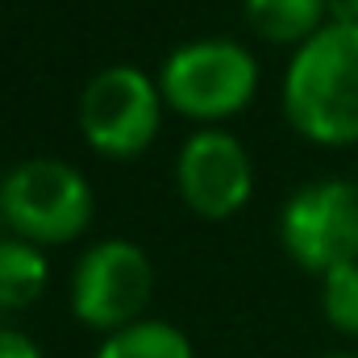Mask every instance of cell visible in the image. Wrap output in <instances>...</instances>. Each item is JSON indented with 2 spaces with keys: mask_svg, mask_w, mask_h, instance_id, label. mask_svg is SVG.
<instances>
[{
  "mask_svg": "<svg viewBox=\"0 0 358 358\" xmlns=\"http://www.w3.org/2000/svg\"><path fill=\"white\" fill-rule=\"evenodd\" d=\"M155 296V263L129 238H100L76 259L67 300L71 317L96 334H117L146 317Z\"/></svg>",
  "mask_w": 358,
  "mask_h": 358,
  "instance_id": "5b68a950",
  "label": "cell"
},
{
  "mask_svg": "<svg viewBox=\"0 0 358 358\" xmlns=\"http://www.w3.org/2000/svg\"><path fill=\"white\" fill-rule=\"evenodd\" d=\"M321 313L342 338H358V263L321 275Z\"/></svg>",
  "mask_w": 358,
  "mask_h": 358,
  "instance_id": "8fae6325",
  "label": "cell"
},
{
  "mask_svg": "<svg viewBox=\"0 0 358 358\" xmlns=\"http://www.w3.org/2000/svg\"><path fill=\"white\" fill-rule=\"evenodd\" d=\"M179 200L204 221L238 217L255 196V163L238 134L208 125L196 129L176 155Z\"/></svg>",
  "mask_w": 358,
  "mask_h": 358,
  "instance_id": "52a82bcc",
  "label": "cell"
},
{
  "mask_svg": "<svg viewBox=\"0 0 358 358\" xmlns=\"http://www.w3.org/2000/svg\"><path fill=\"white\" fill-rule=\"evenodd\" d=\"M246 25L271 46H304L329 25L325 0H242Z\"/></svg>",
  "mask_w": 358,
  "mask_h": 358,
  "instance_id": "ba28073f",
  "label": "cell"
},
{
  "mask_svg": "<svg viewBox=\"0 0 358 358\" xmlns=\"http://www.w3.org/2000/svg\"><path fill=\"white\" fill-rule=\"evenodd\" d=\"M279 242L308 275L358 263V183L329 176L296 187L279 213Z\"/></svg>",
  "mask_w": 358,
  "mask_h": 358,
  "instance_id": "8992f818",
  "label": "cell"
},
{
  "mask_svg": "<svg viewBox=\"0 0 358 358\" xmlns=\"http://www.w3.org/2000/svg\"><path fill=\"white\" fill-rule=\"evenodd\" d=\"M163 108L167 100L159 92V76H146L134 63H108L84 84L76 121L96 155L138 159L159 138Z\"/></svg>",
  "mask_w": 358,
  "mask_h": 358,
  "instance_id": "277c9868",
  "label": "cell"
},
{
  "mask_svg": "<svg viewBox=\"0 0 358 358\" xmlns=\"http://www.w3.org/2000/svg\"><path fill=\"white\" fill-rule=\"evenodd\" d=\"M0 358H42L38 342L21 329H0Z\"/></svg>",
  "mask_w": 358,
  "mask_h": 358,
  "instance_id": "7c38bea8",
  "label": "cell"
},
{
  "mask_svg": "<svg viewBox=\"0 0 358 358\" xmlns=\"http://www.w3.org/2000/svg\"><path fill=\"white\" fill-rule=\"evenodd\" d=\"M159 92L200 129L225 125L259 96V59L238 38H192L163 59Z\"/></svg>",
  "mask_w": 358,
  "mask_h": 358,
  "instance_id": "7a4b0ae2",
  "label": "cell"
},
{
  "mask_svg": "<svg viewBox=\"0 0 358 358\" xmlns=\"http://www.w3.org/2000/svg\"><path fill=\"white\" fill-rule=\"evenodd\" d=\"M321 358H358V355H346V350H334V355H321Z\"/></svg>",
  "mask_w": 358,
  "mask_h": 358,
  "instance_id": "5bb4252c",
  "label": "cell"
},
{
  "mask_svg": "<svg viewBox=\"0 0 358 358\" xmlns=\"http://www.w3.org/2000/svg\"><path fill=\"white\" fill-rule=\"evenodd\" d=\"M92 358H196V350L179 325L159 321V317H142V321L108 334Z\"/></svg>",
  "mask_w": 358,
  "mask_h": 358,
  "instance_id": "9c48e42d",
  "label": "cell"
},
{
  "mask_svg": "<svg viewBox=\"0 0 358 358\" xmlns=\"http://www.w3.org/2000/svg\"><path fill=\"white\" fill-rule=\"evenodd\" d=\"M50 283L46 250L21 238H0V308L34 304Z\"/></svg>",
  "mask_w": 358,
  "mask_h": 358,
  "instance_id": "30bf717a",
  "label": "cell"
},
{
  "mask_svg": "<svg viewBox=\"0 0 358 358\" xmlns=\"http://www.w3.org/2000/svg\"><path fill=\"white\" fill-rule=\"evenodd\" d=\"M283 117L313 146H358V25L329 21L283 67Z\"/></svg>",
  "mask_w": 358,
  "mask_h": 358,
  "instance_id": "6da1fadb",
  "label": "cell"
},
{
  "mask_svg": "<svg viewBox=\"0 0 358 358\" xmlns=\"http://www.w3.org/2000/svg\"><path fill=\"white\" fill-rule=\"evenodd\" d=\"M96 192L63 159H25L0 179V217L13 238L34 246H67L92 225Z\"/></svg>",
  "mask_w": 358,
  "mask_h": 358,
  "instance_id": "3957f363",
  "label": "cell"
},
{
  "mask_svg": "<svg viewBox=\"0 0 358 358\" xmlns=\"http://www.w3.org/2000/svg\"><path fill=\"white\" fill-rule=\"evenodd\" d=\"M325 13L338 25H358V0H325Z\"/></svg>",
  "mask_w": 358,
  "mask_h": 358,
  "instance_id": "4fadbf2b",
  "label": "cell"
}]
</instances>
